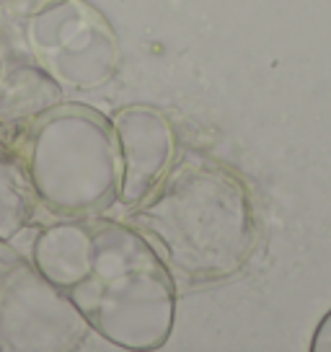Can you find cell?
I'll use <instances>...</instances> for the list:
<instances>
[{"instance_id":"1","label":"cell","mask_w":331,"mask_h":352,"mask_svg":"<svg viewBox=\"0 0 331 352\" xmlns=\"http://www.w3.org/2000/svg\"><path fill=\"white\" fill-rule=\"evenodd\" d=\"M174 280L187 285L236 275L256 246L251 192L241 176L210 155H179L155 189L130 208Z\"/></svg>"},{"instance_id":"2","label":"cell","mask_w":331,"mask_h":352,"mask_svg":"<svg viewBox=\"0 0 331 352\" xmlns=\"http://www.w3.org/2000/svg\"><path fill=\"white\" fill-rule=\"evenodd\" d=\"M89 275L67 290L91 331L130 352L161 350L176 324V280L130 223L91 218Z\"/></svg>"},{"instance_id":"3","label":"cell","mask_w":331,"mask_h":352,"mask_svg":"<svg viewBox=\"0 0 331 352\" xmlns=\"http://www.w3.org/2000/svg\"><path fill=\"white\" fill-rule=\"evenodd\" d=\"M26 171L36 202L62 218H93L117 202L119 155L111 120L83 104H57L29 135Z\"/></svg>"},{"instance_id":"4","label":"cell","mask_w":331,"mask_h":352,"mask_svg":"<svg viewBox=\"0 0 331 352\" xmlns=\"http://www.w3.org/2000/svg\"><path fill=\"white\" fill-rule=\"evenodd\" d=\"M91 327L65 290L16 252L0 264V352L78 350Z\"/></svg>"},{"instance_id":"5","label":"cell","mask_w":331,"mask_h":352,"mask_svg":"<svg viewBox=\"0 0 331 352\" xmlns=\"http://www.w3.org/2000/svg\"><path fill=\"white\" fill-rule=\"evenodd\" d=\"M29 34L39 57L67 83L91 86L111 76L114 39L89 6H49L34 19Z\"/></svg>"},{"instance_id":"6","label":"cell","mask_w":331,"mask_h":352,"mask_svg":"<svg viewBox=\"0 0 331 352\" xmlns=\"http://www.w3.org/2000/svg\"><path fill=\"white\" fill-rule=\"evenodd\" d=\"M114 143L119 155V189L117 202L135 208L176 161V132L163 111L130 104L111 117Z\"/></svg>"},{"instance_id":"7","label":"cell","mask_w":331,"mask_h":352,"mask_svg":"<svg viewBox=\"0 0 331 352\" xmlns=\"http://www.w3.org/2000/svg\"><path fill=\"white\" fill-rule=\"evenodd\" d=\"M26 259L45 280L67 293L91 270L93 259L91 218H67L42 228L34 236L32 252Z\"/></svg>"},{"instance_id":"8","label":"cell","mask_w":331,"mask_h":352,"mask_svg":"<svg viewBox=\"0 0 331 352\" xmlns=\"http://www.w3.org/2000/svg\"><path fill=\"white\" fill-rule=\"evenodd\" d=\"M62 101V86L36 65H16L0 73V122L42 117Z\"/></svg>"},{"instance_id":"9","label":"cell","mask_w":331,"mask_h":352,"mask_svg":"<svg viewBox=\"0 0 331 352\" xmlns=\"http://www.w3.org/2000/svg\"><path fill=\"white\" fill-rule=\"evenodd\" d=\"M36 195L26 161L0 148V241H13L34 215Z\"/></svg>"},{"instance_id":"10","label":"cell","mask_w":331,"mask_h":352,"mask_svg":"<svg viewBox=\"0 0 331 352\" xmlns=\"http://www.w3.org/2000/svg\"><path fill=\"white\" fill-rule=\"evenodd\" d=\"M313 352H331V311L323 316V321L319 324V329L313 334Z\"/></svg>"},{"instance_id":"11","label":"cell","mask_w":331,"mask_h":352,"mask_svg":"<svg viewBox=\"0 0 331 352\" xmlns=\"http://www.w3.org/2000/svg\"><path fill=\"white\" fill-rule=\"evenodd\" d=\"M13 254H16V249L11 246V241H0V264L8 262Z\"/></svg>"}]
</instances>
